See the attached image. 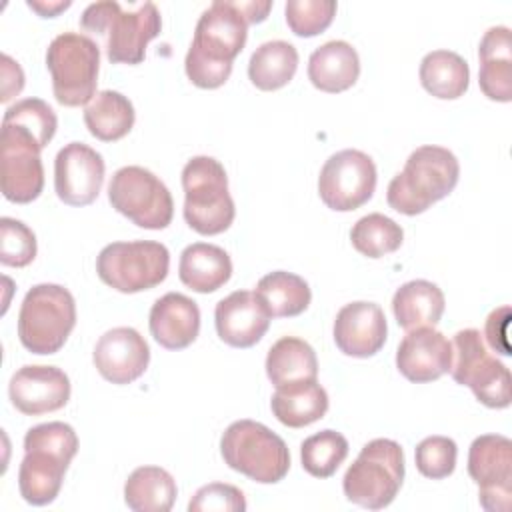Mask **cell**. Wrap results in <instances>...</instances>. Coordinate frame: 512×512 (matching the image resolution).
<instances>
[{
  "label": "cell",
  "instance_id": "6da1fadb",
  "mask_svg": "<svg viewBox=\"0 0 512 512\" xmlns=\"http://www.w3.org/2000/svg\"><path fill=\"white\" fill-rule=\"evenodd\" d=\"M248 38V22L238 2L214 0L198 18L184 58L186 76L198 88H218L232 72Z\"/></svg>",
  "mask_w": 512,
  "mask_h": 512
},
{
  "label": "cell",
  "instance_id": "7a4b0ae2",
  "mask_svg": "<svg viewBox=\"0 0 512 512\" xmlns=\"http://www.w3.org/2000/svg\"><path fill=\"white\" fill-rule=\"evenodd\" d=\"M76 452L78 436L70 424L54 420L32 426L24 436V458L18 468L20 496L32 506L52 504Z\"/></svg>",
  "mask_w": 512,
  "mask_h": 512
},
{
  "label": "cell",
  "instance_id": "3957f363",
  "mask_svg": "<svg viewBox=\"0 0 512 512\" xmlns=\"http://www.w3.org/2000/svg\"><path fill=\"white\" fill-rule=\"evenodd\" d=\"M458 158L444 146L426 144L416 148L402 172H398L386 190L388 206L400 214L416 216L434 202L446 198L458 184Z\"/></svg>",
  "mask_w": 512,
  "mask_h": 512
},
{
  "label": "cell",
  "instance_id": "277c9868",
  "mask_svg": "<svg viewBox=\"0 0 512 512\" xmlns=\"http://www.w3.org/2000/svg\"><path fill=\"white\" fill-rule=\"evenodd\" d=\"M84 30L106 38V56L112 64H140L146 46L160 34L162 18L154 2L122 10L116 0L92 2L80 16Z\"/></svg>",
  "mask_w": 512,
  "mask_h": 512
},
{
  "label": "cell",
  "instance_id": "5b68a950",
  "mask_svg": "<svg viewBox=\"0 0 512 512\" xmlns=\"http://www.w3.org/2000/svg\"><path fill=\"white\" fill-rule=\"evenodd\" d=\"M184 220L192 230L214 236L230 228L236 216L224 166L212 156H194L182 168Z\"/></svg>",
  "mask_w": 512,
  "mask_h": 512
},
{
  "label": "cell",
  "instance_id": "8992f818",
  "mask_svg": "<svg viewBox=\"0 0 512 512\" xmlns=\"http://www.w3.org/2000/svg\"><path fill=\"white\" fill-rule=\"evenodd\" d=\"M76 326V302L60 284L32 286L18 312V338L32 354H56Z\"/></svg>",
  "mask_w": 512,
  "mask_h": 512
},
{
  "label": "cell",
  "instance_id": "52a82bcc",
  "mask_svg": "<svg viewBox=\"0 0 512 512\" xmlns=\"http://www.w3.org/2000/svg\"><path fill=\"white\" fill-rule=\"evenodd\" d=\"M404 472L402 446L390 438H374L348 466L342 488L352 504L382 510L396 498Z\"/></svg>",
  "mask_w": 512,
  "mask_h": 512
},
{
  "label": "cell",
  "instance_id": "ba28073f",
  "mask_svg": "<svg viewBox=\"0 0 512 512\" xmlns=\"http://www.w3.org/2000/svg\"><path fill=\"white\" fill-rule=\"evenodd\" d=\"M220 454L232 470L260 484H276L290 470L286 442L254 420L232 422L220 438Z\"/></svg>",
  "mask_w": 512,
  "mask_h": 512
},
{
  "label": "cell",
  "instance_id": "9c48e42d",
  "mask_svg": "<svg viewBox=\"0 0 512 512\" xmlns=\"http://www.w3.org/2000/svg\"><path fill=\"white\" fill-rule=\"evenodd\" d=\"M46 68L52 76L56 102L82 106L96 96L100 48L86 34L62 32L48 44Z\"/></svg>",
  "mask_w": 512,
  "mask_h": 512
},
{
  "label": "cell",
  "instance_id": "30bf717a",
  "mask_svg": "<svg viewBox=\"0 0 512 512\" xmlns=\"http://www.w3.org/2000/svg\"><path fill=\"white\" fill-rule=\"evenodd\" d=\"M170 268V252L154 240L112 242L96 258V272L104 284L122 292L136 294L164 282Z\"/></svg>",
  "mask_w": 512,
  "mask_h": 512
},
{
  "label": "cell",
  "instance_id": "8fae6325",
  "mask_svg": "<svg viewBox=\"0 0 512 512\" xmlns=\"http://www.w3.org/2000/svg\"><path fill=\"white\" fill-rule=\"evenodd\" d=\"M450 374L456 384L468 386L488 408H508L510 370L486 350L480 330L464 328L454 334Z\"/></svg>",
  "mask_w": 512,
  "mask_h": 512
},
{
  "label": "cell",
  "instance_id": "7c38bea8",
  "mask_svg": "<svg viewBox=\"0 0 512 512\" xmlns=\"http://www.w3.org/2000/svg\"><path fill=\"white\" fill-rule=\"evenodd\" d=\"M108 200L116 212L146 230H162L174 216L170 190L142 166L118 168L108 184Z\"/></svg>",
  "mask_w": 512,
  "mask_h": 512
},
{
  "label": "cell",
  "instance_id": "4fadbf2b",
  "mask_svg": "<svg viewBox=\"0 0 512 512\" xmlns=\"http://www.w3.org/2000/svg\"><path fill=\"white\" fill-rule=\"evenodd\" d=\"M376 190L374 160L356 148L332 154L318 176L322 202L336 212H350L366 204Z\"/></svg>",
  "mask_w": 512,
  "mask_h": 512
},
{
  "label": "cell",
  "instance_id": "5bb4252c",
  "mask_svg": "<svg viewBox=\"0 0 512 512\" xmlns=\"http://www.w3.org/2000/svg\"><path fill=\"white\" fill-rule=\"evenodd\" d=\"M42 146L26 130L4 124L0 134V184L6 200L28 204L44 188Z\"/></svg>",
  "mask_w": 512,
  "mask_h": 512
},
{
  "label": "cell",
  "instance_id": "9a60e30c",
  "mask_svg": "<svg viewBox=\"0 0 512 512\" xmlns=\"http://www.w3.org/2000/svg\"><path fill=\"white\" fill-rule=\"evenodd\" d=\"M468 474L478 484L480 506L508 512L512 500V442L502 434H482L468 450Z\"/></svg>",
  "mask_w": 512,
  "mask_h": 512
},
{
  "label": "cell",
  "instance_id": "2e32d148",
  "mask_svg": "<svg viewBox=\"0 0 512 512\" xmlns=\"http://www.w3.org/2000/svg\"><path fill=\"white\" fill-rule=\"evenodd\" d=\"M104 182L102 154L84 142H70L54 160V190L68 206L92 204Z\"/></svg>",
  "mask_w": 512,
  "mask_h": 512
},
{
  "label": "cell",
  "instance_id": "e0dca14e",
  "mask_svg": "<svg viewBox=\"0 0 512 512\" xmlns=\"http://www.w3.org/2000/svg\"><path fill=\"white\" fill-rule=\"evenodd\" d=\"M12 406L26 416L60 410L70 400V380L64 370L44 364L18 368L8 384Z\"/></svg>",
  "mask_w": 512,
  "mask_h": 512
},
{
  "label": "cell",
  "instance_id": "ac0fdd59",
  "mask_svg": "<svg viewBox=\"0 0 512 512\" xmlns=\"http://www.w3.org/2000/svg\"><path fill=\"white\" fill-rule=\"evenodd\" d=\"M92 360L104 380L112 384H130L146 372L150 348L138 330L118 326L98 338Z\"/></svg>",
  "mask_w": 512,
  "mask_h": 512
},
{
  "label": "cell",
  "instance_id": "d6986e66",
  "mask_svg": "<svg viewBox=\"0 0 512 512\" xmlns=\"http://www.w3.org/2000/svg\"><path fill=\"white\" fill-rule=\"evenodd\" d=\"M452 342L434 326H420L406 332L396 350V368L416 384L432 382L450 372Z\"/></svg>",
  "mask_w": 512,
  "mask_h": 512
},
{
  "label": "cell",
  "instance_id": "ffe728a7",
  "mask_svg": "<svg viewBox=\"0 0 512 512\" xmlns=\"http://www.w3.org/2000/svg\"><path fill=\"white\" fill-rule=\"evenodd\" d=\"M332 334L342 354L352 358L374 356L384 346L388 334L384 310L366 300L344 304L336 314Z\"/></svg>",
  "mask_w": 512,
  "mask_h": 512
},
{
  "label": "cell",
  "instance_id": "44dd1931",
  "mask_svg": "<svg viewBox=\"0 0 512 512\" xmlns=\"http://www.w3.org/2000/svg\"><path fill=\"white\" fill-rule=\"evenodd\" d=\"M270 312L256 292L236 290L222 298L214 310L216 332L232 348H250L262 340L270 326Z\"/></svg>",
  "mask_w": 512,
  "mask_h": 512
},
{
  "label": "cell",
  "instance_id": "7402d4cb",
  "mask_svg": "<svg viewBox=\"0 0 512 512\" xmlns=\"http://www.w3.org/2000/svg\"><path fill=\"white\" fill-rule=\"evenodd\" d=\"M148 326L162 348L182 350L198 338L200 308L192 298L180 292H168L152 304Z\"/></svg>",
  "mask_w": 512,
  "mask_h": 512
},
{
  "label": "cell",
  "instance_id": "603a6c76",
  "mask_svg": "<svg viewBox=\"0 0 512 512\" xmlns=\"http://www.w3.org/2000/svg\"><path fill=\"white\" fill-rule=\"evenodd\" d=\"M478 84L486 98L512 100V36L508 26H492L484 32L480 46Z\"/></svg>",
  "mask_w": 512,
  "mask_h": 512
},
{
  "label": "cell",
  "instance_id": "cb8c5ba5",
  "mask_svg": "<svg viewBox=\"0 0 512 512\" xmlns=\"http://www.w3.org/2000/svg\"><path fill=\"white\" fill-rule=\"evenodd\" d=\"M360 76V58L346 40H330L308 58V80L314 88L336 94L352 88Z\"/></svg>",
  "mask_w": 512,
  "mask_h": 512
},
{
  "label": "cell",
  "instance_id": "d4e9b609",
  "mask_svg": "<svg viewBox=\"0 0 512 512\" xmlns=\"http://www.w3.org/2000/svg\"><path fill=\"white\" fill-rule=\"evenodd\" d=\"M178 276L190 290L210 294L230 280L232 260L228 252L216 244L194 242L180 254Z\"/></svg>",
  "mask_w": 512,
  "mask_h": 512
},
{
  "label": "cell",
  "instance_id": "484cf974",
  "mask_svg": "<svg viewBox=\"0 0 512 512\" xmlns=\"http://www.w3.org/2000/svg\"><path fill=\"white\" fill-rule=\"evenodd\" d=\"M270 408L280 424L288 428H304L324 418L328 410V394L318 380L294 382L276 388Z\"/></svg>",
  "mask_w": 512,
  "mask_h": 512
},
{
  "label": "cell",
  "instance_id": "4316f807",
  "mask_svg": "<svg viewBox=\"0 0 512 512\" xmlns=\"http://www.w3.org/2000/svg\"><path fill=\"white\" fill-rule=\"evenodd\" d=\"M444 292L430 280H410L392 298V312L406 332L420 326H436L444 314Z\"/></svg>",
  "mask_w": 512,
  "mask_h": 512
},
{
  "label": "cell",
  "instance_id": "83f0119b",
  "mask_svg": "<svg viewBox=\"0 0 512 512\" xmlns=\"http://www.w3.org/2000/svg\"><path fill=\"white\" fill-rule=\"evenodd\" d=\"M266 374L268 380L278 386L316 380L318 376V358L314 348L296 336H282L276 340L266 356Z\"/></svg>",
  "mask_w": 512,
  "mask_h": 512
},
{
  "label": "cell",
  "instance_id": "f1b7e54d",
  "mask_svg": "<svg viewBox=\"0 0 512 512\" xmlns=\"http://www.w3.org/2000/svg\"><path fill=\"white\" fill-rule=\"evenodd\" d=\"M176 496V480L160 466H140L124 484V502L134 512H168Z\"/></svg>",
  "mask_w": 512,
  "mask_h": 512
},
{
  "label": "cell",
  "instance_id": "f546056e",
  "mask_svg": "<svg viewBox=\"0 0 512 512\" xmlns=\"http://www.w3.org/2000/svg\"><path fill=\"white\" fill-rule=\"evenodd\" d=\"M136 120L132 102L116 90H100L84 108V124L88 132L102 140L114 142L124 138Z\"/></svg>",
  "mask_w": 512,
  "mask_h": 512
},
{
  "label": "cell",
  "instance_id": "4dcf8cb0",
  "mask_svg": "<svg viewBox=\"0 0 512 512\" xmlns=\"http://www.w3.org/2000/svg\"><path fill=\"white\" fill-rule=\"evenodd\" d=\"M420 84L440 100L464 96L470 84L468 62L452 50H432L420 62Z\"/></svg>",
  "mask_w": 512,
  "mask_h": 512
},
{
  "label": "cell",
  "instance_id": "1f68e13d",
  "mask_svg": "<svg viewBox=\"0 0 512 512\" xmlns=\"http://www.w3.org/2000/svg\"><path fill=\"white\" fill-rule=\"evenodd\" d=\"M298 68V50L286 40H270L260 44L248 62L250 82L264 92L286 86Z\"/></svg>",
  "mask_w": 512,
  "mask_h": 512
},
{
  "label": "cell",
  "instance_id": "d6a6232c",
  "mask_svg": "<svg viewBox=\"0 0 512 512\" xmlns=\"http://www.w3.org/2000/svg\"><path fill=\"white\" fill-rule=\"evenodd\" d=\"M272 318H292L302 314L312 300L308 282L292 272L274 270L262 276L254 290Z\"/></svg>",
  "mask_w": 512,
  "mask_h": 512
},
{
  "label": "cell",
  "instance_id": "836d02e7",
  "mask_svg": "<svg viewBox=\"0 0 512 512\" xmlns=\"http://www.w3.org/2000/svg\"><path fill=\"white\" fill-rule=\"evenodd\" d=\"M350 240L362 256L382 258L402 246L404 230L392 218L380 212H372L356 220L350 230Z\"/></svg>",
  "mask_w": 512,
  "mask_h": 512
},
{
  "label": "cell",
  "instance_id": "e575fe53",
  "mask_svg": "<svg viewBox=\"0 0 512 512\" xmlns=\"http://www.w3.org/2000/svg\"><path fill=\"white\" fill-rule=\"evenodd\" d=\"M348 456V440L336 430H320L300 444L302 468L314 478H330Z\"/></svg>",
  "mask_w": 512,
  "mask_h": 512
},
{
  "label": "cell",
  "instance_id": "d590c367",
  "mask_svg": "<svg viewBox=\"0 0 512 512\" xmlns=\"http://www.w3.org/2000/svg\"><path fill=\"white\" fill-rule=\"evenodd\" d=\"M2 122L26 130L30 136L36 138V142L42 148H46L48 142L54 138L56 126H58L56 112L48 102L40 98L18 100L4 112Z\"/></svg>",
  "mask_w": 512,
  "mask_h": 512
},
{
  "label": "cell",
  "instance_id": "8d00e7d4",
  "mask_svg": "<svg viewBox=\"0 0 512 512\" xmlns=\"http://www.w3.org/2000/svg\"><path fill=\"white\" fill-rule=\"evenodd\" d=\"M334 0H288L284 6L286 22L296 36L310 38L324 32L336 14Z\"/></svg>",
  "mask_w": 512,
  "mask_h": 512
},
{
  "label": "cell",
  "instance_id": "74e56055",
  "mask_svg": "<svg viewBox=\"0 0 512 512\" xmlns=\"http://www.w3.org/2000/svg\"><path fill=\"white\" fill-rule=\"evenodd\" d=\"M34 232L16 218H0V262L4 266L24 268L36 258Z\"/></svg>",
  "mask_w": 512,
  "mask_h": 512
},
{
  "label": "cell",
  "instance_id": "f35d334b",
  "mask_svg": "<svg viewBox=\"0 0 512 512\" xmlns=\"http://www.w3.org/2000/svg\"><path fill=\"white\" fill-rule=\"evenodd\" d=\"M456 456L458 446L448 436H428L416 446L414 452L418 472L432 480L448 478L456 468Z\"/></svg>",
  "mask_w": 512,
  "mask_h": 512
},
{
  "label": "cell",
  "instance_id": "ab89813d",
  "mask_svg": "<svg viewBox=\"0 0 512 512\" xmlns=\"http://www.w3.org/2000/svg\"><path fill=\"white\" fill-rule=\"evenodd\" d=\"M190 512H244L246 498L240 488L224 482H212L196 490L188 504Z\"/></svg>",
  "mask_w": 512,
  "mask_h": 512
},
{
  "label": "cell",
  "instance_id": "60d3db41",
  "mask_svg": "<svg viewBox=\"0 0 512 512\" xmlns=\"http://www.w3.org/2000/svg\"><path fill=\"white\" fill-rule=\"evenodd\" d=\"M508 322H510V306H500L494 308L484 326V336L492 350H496L502 356H510V344H508Z\"/></svg>",
  "mask_w": 512,
  "mask_h": 512
},
{
  "label": "cell",
  "instance_id": "b9f144b4",
  "mask_svg": "<svg viewBox=\"0 0 512 512\" xmlns=\"http://www.w3.org/2000/svg\"><path fill=\"white\" fill-rule=\"evenodd\" d=\"M0 60H2V96H0V100L8 102L16 94H20V90L24 88V72H22L20 64L16 60H12L8 54H2Z\"/></svg>",
  "mask_w": 512,
  "mask_h": 512
},
{
  "label": "cell",
  "instance_id": "7bdbcfd3",
  "mask_svg": "<svg viewBox=\"0 0 512 512\" xmlns=\"http://www.w3.org/2000/svg\"><path fill=\"white\" fill-rule=\"evenodd\" d=\"M242 14L246 16V22L248 24H258L262 20H266L270 8H272V2L270 0H248V2H238Z\"/></svg>",
  "mask_w": 512,
  "mask_h": 512
},
{
  "label": "cell",
  "instance_id": "ee69618b",
  "mask_svg": "<svg viewBox=\"0 0 512 512\" xmlns=\"http://www.w3.org/2000/svg\"><path fill=\"white\" fill-rule=\"evenodd\" d=\"M70 0H60V2H46V0H28V6L32 8V10H36L40 16H44V18H52V16H56L58 12H62V10H66V8H70Z\"/></svg>",
  "mask_w": 512,
  "mask_h": 512
}]
</instances>
